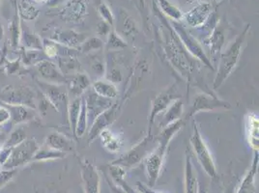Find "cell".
Wrapping results in <instances>:
<instances>
[{
    "label": "cell",
    "mask_w": 259,
    "mask_h": 193,
    "mask_svg": "<svg viewBox=\"0 0 259 193\" xmlns=\"http://www.w3.org/2000/svg\"><path fill=\"white\" fill-rule=\"evenodd\" d=\"M36 2H39V3H54V2H57V0H35Z\"/></svg>",
    "instance_id": "obj_41"
},
{
    "label": "cell",
    "mask_w": 259,
    "mask_h": 193,
    "mask_svg": "<svg viewBox=\"0 0 259 193\" xmlns=\"http://www.w3.org/2000/svg\"><path fill=\"white\" fill-rule=\"evenodd\" d=\"M82 178L85 183L87 193H99V174L92 163L88 161L82 162Z\"/></svg>",
    "instance_id": "obj_15"
},
{
    "label": "cell",
    "mask_w": 259,
    "mask_h": 193,
    "mask_svg": "<svg viewBox=\"0 0 259 193\" xmlns=\"http://www.w3.org/2000/svg\"><path fill=\"white\" fill-rule=\"evenodd\" d=\"M122 107L123 105L121 104V102H115L110 108L104 111L94 120L88 132L87 141L89 144H91L93 140L99 137L105 129H108V127L116 121V119L120 116Z\"/></svg>",
    "instance_id": "obj_7"
},
{
    "label": "cell",
    "mask_w": 259,
    "mask_h": 193,
    "mask_svg": "<svg viewBox=\"0 0 259 193\" xmlns=\"http://www.w3.org/2000/svg\"><path fill=\"white\" fill-rule=\"evenodd\" d=\"M38 9H36L33 5H30L29 3L25 2L22 3V7H21V14L23 18L31 20L34 19L37 15H38Z\"/></svg>",
    "instance_id": "obj_36"
},
{
    "label": "cell",
    "mask_w": 259,
    "mask_h": 193,
    "mask_svg": "<svg viewBox=\"0 0 259 193\" xmlns=\"http://www.w3.org/2000/svg\"><path fill=\"white\" fill-rule=\"evenodd\" d=\"M181 99V95L178 93L177 82L173 83L165 90L162 91L152 102L151 110L149 114V126L148 132H152V127L154 125L156 117L164 112L169 108L176 100Z\"/></svg>",
    "instance_id": "obj_6"
},
{
    "label": "cell",
    "mask_w": 259,
    "mask_h": 193,
    "mask_svg": "<svg viewBox=\"0 0 259 193\" xmlns=\"http://www.w3.org/2000/svg\"><path fill=\"white\" fill-rule=\"evenodd\" d=\"M164 115L160 123V128H165L166 126L172 124L174 122L181 119L184 112L183 102L181 99L176 100L172 105L164 111Z\"/></svg>",
    "instance_id": "obj_17"
},
{
    "label": "cell",
    "mask_w": 259,
    "mask_h": 193,
    "mask_svg": "<svg viewBox=\"0 0 259 193\" xmlns=\"http://www.w3.org/2000/svg\"><path fill=\"white\" fill-rule=\"evenodd\" d=\"M49 144L54 150L59 152L66 150L70 146V142L60 134H52L49 138Z\"/></svg>",
    "instance_id": "obj_33"
},
{
    "label": "cell",
    "mask_w": 259,
    "mask_h": 193,
    "mask_svg": "<svg viewBox=\"0 0 259 193\" xmlns=\"http://www.w3.org/2000/svg\"><path fill=\"white\" fill-rule=\"evenodd\" d=\"M231 105L219 99L212 93H200L194 98V103L186 118H191L201 111H212L217 109H231Z\"/></svg>",
    "instance_id": "obj_8"
},
{
    "label": "cell",
    "mask_w": 259,
    "mask_h": 193,
    "mask_svg": "<svg viewBox=\"0 0 259 193\" xmlns=\"http://www.w3.org/2000/svg\"><path fill=\"white\" fill-rule=\"evenodd\" d=\"M91 86V80L88 75L82 73L72 75L70 79V93L73 99H76L81 95L89 89Z\"/></svg>",
    "instance_id": "obj_16"
},
{
    "label": "cell",
    "mask_w": 259,
    "mask_h": 193,
    "mask_svg": "<svg viewBox=\"0 0 259 193\" xmlns=\"http://www.w3.org/2000/svg\"><path fill=\"white\" fill-rule=\"evenodd\" d=\"M185 177H186V189L187 193H197V180L194 172L192 158L189 152L186 154V164H185Z\"/></svg>",
    "instance_id": "obj_19"
},
{
    "label": "cell",
    "mask_w": 259,
    "mask_h": 193,
    "mask_svg": "<svg viewBox=\"0 0 259 193\" xmlns=\"http://www.w3.org/2000/svg\"><path fill=\"white\" fill-rule=\"evenodd\" d=\"M105 75H106L107 80L113 84L120 83L123 80V74H122L120 68H116V67L111 68V70H109L108 74H106Z\"/></svg>",
    "instance_id": "obj_35"
},
{
    "label": "cell",
    "mask_w": 259,
    "mask_h": 193,
    "mask_svg": "<svg viewBox=\"0 0 259 193\" xmlns=\"http://www.w3.org/2000/svg\"><path fill=\"white\" fill-rule=\"evenodd\" d=\"M161 21L165 23L164 31L162 33V50L166 59L170 64L178 71V73L186 77L188 80H191L193 73L195 71V59L189 56L188 52L185 50L183 44L180 42L176 33L174 32L169 22L165 19H162L159 13Z\"/></svg>",
    "instance_id": "obj_1"
},
{
    "label": "cell",
    "mask_w": 259,
    "mask_h": 193,
    "mask_svg": "<svg viewBox=\"0 0 259 193\" xmlns=\"http://www.w3.org/2000/svg\"><path fill=\"white\" fill-rule=\"evenodd\" d=\"M164 156L165 154L155 149L146 158V170H147L150 185H154V183L156 182L159 177V174L162 169Z\"/></svg>",
    "instance_id": "obj_14"
},
{
    "label": "cell",
    "mask_w": 259,
    "mask_h": 193,
    "mask_svg": "<svg viewBox=\"0 0 259 193\" xmlns=\"http://www.w3.org/2000/svg\"><path fill=\"white\" fill-rule=\"evenodd\" d=\"M184 120L180 119L172 124L166 126L165 128H162V131L155 137L157 142L156 149L163 154H166V151L168 149V146L173 139V137L178 133L179 130L183 128Z\"/></svg>",
    "instance_id": "obj_12"
},
{
    "label": "cell",
    "mask_w": 259,
    "mask_h": 193,
    "mask_svg": "<svg viewBox=\"0 0 259 193\" xmlns=\"http://www.w3.org/2000/svg\"><path fill=\"white\" fill-rule=\"evenodd\" d=\"M79 47L81 53L89 55V54L102 52L105 49V43L102 39L98 37H90V38H87L83 41V43L80 44Z\"/></svg>",
    "instance_id": "obj_26"
},
{
    "label": "cell",
    "mask_w": 259,
    "mask_h": 193,
    "mask_svg": "<svg viewBox=\"0 0 259 193\" xmlns=\"http://www.w3.org/2000/svg\"><path fill=\"white\" fill-rule=\"evenodd\" d=\"M128 46L127 42L115 30H111L108 35V42L105 44V49L108 52H119Z\"/></svg>",
    "instance_id": "obj_25"
},
{
    "label": "cell",
    "mask_w": 259,
    "mask_h": 193,
    "mask_svg": "<svg viewBox=\"0 0 259 193\" xmlns=\"http://www.w3.org/2000/svg\"><path fill=\"white\" fill-rule=\"evenodd\" d=\"M249 128V142L253 144L254 151H258V118L256 116H251L248 119Z\"/></svg>",
    "instance_id": "obj_32"
},
{
    "label": "cell",
    "mask_w": 259,
    "mask_h": 193,
    "mask_svg": "<svg viewBox=\"0 0 259 193\" xmlns=\"http://www.w3.org/2000/svg\"><path fill=\"white\" fill-rule=\"evenodd\" d=\"M158 3L162 9V13L169 17L174 22L180 21L183 18V14L169 0H158Z\"/></svg>",
    "instance_id": "obj_30"
},
{
    "label": "cell",
    "mask_w": 259,
    "mask_h": 193,
    "mask_svg": "<svg viewBox=\"0 0 259 193\" xmlns=\"http://www.w3.org/2000/svg\"><path fill=\"white\" fill-rule=\"evenodd\" d=\"M92 89L99 96L109 100H115L119 95L117 87L107 79H98L93 83Z\"/></svg>",
    "instance_id": "obj_18"
},
{
    "label": "cell",
    "mask_w": 259,
    "mask_h": 193,
    "mask_svg": "<svg viewBox=\"0 0 259 193\" xmlns=\"http://www.w3.org/2000/svg\"><path fill=\"white\" fill-rule=\"evenodd\" d=\"M59 67L63 75H74L81 73V65L76 57H61Z\"/></svg>",
    "instance_id": "obj_23"
},
{
    "label": "cell",
    "mask_w": 259,
    "mask_h": 193,
    "mask_svg": "<svg viewBox=\"0 0 259 193\" xmlns=\"http://www.w3.org/2000/svg\"><path fill=\"white\" fill-rule=\"evenodd\" d=\"M99 53L89 54V56L92 57L90 59L89 67H90L91 72L101 79V77H103V76H105V75H106L107 66H106L104 59L102 58V56L99 54Z\"/></svg>",
    "instance_id": "obj_29"
},
{
    "label": "cell",
    "mask_w": 259,
    "mask_h": 193,
    "mask_svg": "<svg viewBox=\"0 0 259 193\" xmlns=\"http://www.w3.org/2000/svg\"><path fill=\"white\" fill-rule=\"evenodd\" d=\"M87 38L82 36V34L76 33L73 30H65L57 34V41L59 43H63L69 47H76L80 46V44L83 43V41Z\"/></svg>",
    "instance_id": "obj_21"
},
{
    "label": "cell",
    "mask_w": 259,
    "mask_h": 193,
    "mask_svg": "<svg viewBox=\"0 0 259 193\" xmlns=\"http://www.w3.org/2000/svg\"><path fill=\"white\" fill-rule=\"evenodd\" d=\"M81 101H82V96L73 99L69 106V120H70L71 129L73 130L74 135L76 132V122H77V118L81 108Z\"/></svg>",
    "instance_id": "obj_31"
},
{
    "label": "cell",
    "mask_w": 259,
    "mask_h": 193,
    "mask_svg": "<svg viewBox=\"0 0 259 193\" xmlns=\"http://www.w3.org/2000/svg\"><path fill=\"white\" fill-rule=\"evenodd\" d=\"M212 14L211 4L201 1L197 5H195L193 9H191L183 18L189 26L191 27H201L205 24Z\"/></svg>",
    "instance_id": "obj_10"
},
{
    "label": "cell",
    "mask_w": 259,
    "mask_h": 193,
    "mask_svg": "<svg viewBox=\"0 0 259 193\" xmlns=\"http://www.w3.org/2000/svg\"><path fill=\"white\" fill-rule=\"evenodd\" d=\"M135 3H136V6L142 11L143 9H144V7H145V5H144V0H133Z\"/></svg>",
    "instance_id": "obj_40"
},
{
    "label": "cell",
    "mask_w": 259,
    "mask_h": 193,
    "mask_svg": "<svg viewBox=\"0 0 259 193\" xmlns=\"http://www.w3.org/2000/svg\"><path fill=\"white\" fill-rule=\"evenodd\" d=\"M250 26H247L246 29L239 34L236 39L230 43L227 49L221 53L219 58V65L217 69L216 76L213 82V89L217 90L225 83V81L232 74L240 60V56L243 51V46L246 42L248 30Z\"/></svg>",
    "instance_id": "obj_2"
},
{
    "label": "cell",
    "mask_w": 259,
    "mask_h": 193,
    "mask_svg": "<svg viewBox=\"0 0 259 193\" xmlns=\"http://www.w3.org/2000/svg\"><path fill=\"white\" fill-rule=\"evenodd\" d=\"M97 11L102 18V21L107 22L110 26L114 25V16L108 4L105 2H101L97 7Z\"/></svg>",
    "instance_id": "obj_34"
},
{
    "label": "cell",
    "mask_w": 259,
    "mask_h": 193,
    "mask_svg": "<svg viewBox=\"0 0 259 193\" xmlns=\"http://www.w3.org/2000/svg\"><path fill=\"white\" fill-rule=\"evenodd\" d=\"M41 73L44 75L45 78H47L48 80L51 81H55V82H60L63 83L66 81L64 75H62V73H60L56 66L51 63V62H44L41 65Z\"/></svg>",
    "instance_id": "obj_24"
},
{
    "label": "cell",
    "mask_w": 259,
    "mask_h": 193,
    "mask_svg": "<svg viewBox=\"0 0 259 193\" xmlns=\"http://www.w3.org/2000/svg\"><path fill=\"white\" fill-rule=\"evenodd\" d=\"M83 98L87 103L88 124L89 122L92 124L100 114H102L114 104L112 100L99 96L93 91V89L87 91V96Z\"/></svg>",
    "instance_id": "obj_9"
},
{
    "label": "cell",
    "mask_w": 259,
    "mask_h": 193,
    "mask_svg": "<svg viewBox=\"0 0 259 193\" xmlns=\"http://www.w3.org/2000/svg\"><path fill=\"white\" fill-rule=\"evenodd\" d=\"M226 41V36L223 28L217 23L215 28L209 36H207L204 39V43H206L209 49H210V54H211V62L214 66V63L218 61V56L220 57V54L222 53L223 46L225 44Z\"/></svg>",
    "instance_id": "obj_13"
},
{
    "label": "cell",
    "mask_w": 259,
    "mask_h": 193,
    "mask_svg": "<svg viewBox=\"0 0 259 193\" xmlns=\"http://www.w3.org/2000/svg\"><path fill=\"white\" fill-rule=\"evenodd\" d=\"M46 51H47V54L50 57H54L57 54V49H56V45L54 43H50L49 45H47Z\"/></svg>",
    "instance_id": "obj_38"
},
{
    "label": "cell",
    "mask_w": 259,
    "mask_h": 193,
    "mask_svg": "<svg viewBox=\"0 0 259 193\" xmlns=\"http://www.w3.org/2000/svg\"><path fill=\"white\" fill-rule=\"evenodd\" d=\"M100 137L102 139V142L105 146V148L111 153H116L120 150L121 148V141L119 140L118 137H115L110 131L109 129H105L101 134Z\"/></svg>",
    "instance_id": "obj_28"
},
{
    "label": "cell",
    "mask_w": 259,
    "mask_h": 193,
    "mask_svg": "<svg viewBox=\"0 0 259 193\" xmlns=\"http://www.w3.org/2000/svg\"><path fill=\"white\" fill-rule=\"evenodd\" d=\"M87 127H88V116H87V103H85L84 98L82 96L80 112H79L77 122H76L75 136L77 138H80L87 132Z\"/></svg>",
    "instance_id": "obj_27"
},
{
    "label": "cell",
    "mask_w": 259,
    "mask_h": 193,
    "mask_svg": "<svg viewBox=\"0 0 259 193\" xmlns=\"http://www.w3.org/2000/svg\"><path fill=\"white\" fill-rule=\"evenodd\" d=\"M170 25L172 26L174 32L176 33L177 37L179 38L180 42L183 44L188 54H191L194 59L200 61L207 68L211 69L212 71H215V67L212 64L210 58L206 55L202 45L194 38V36L179 22L173 21L170 23Z\"/></svg>",
    "instance_id": "obj_4"
},
{
    "label": "cell",
    "mask_w": 259,
    "mask_h": 193,
    "mask_svg": "<svg viewBox=\"0 0 259 193\" xmlns=\"http://www.w3.org/2000/svg\"><path fill=\"white\" fill-rule=\"evenodd\" d=\"M157 147V142L152 132H147L146 136L126 154L111 162L125 168H132L146 159Z\"/></svg>",
    "instance_id": "obj_3"
},
{
    "label": "cell",
    "mask_w": 259,
    "mask_h": 193,
    "mask_svg": "<svg viewBox=\"0 0 259 193\" xmlns=\"http://www.w3.org/2000/svg\"><path fill=\"white\" fill-rule=\"evenodd\" d=\"M257 165H258V151H254V156H253V161H252V165L251 168L248 172L247 176L245 177L244 181L242 182L241 187L239 189L238 193H252L253 192V183H254V176L257 170Z\"/></svg>",
    "instance_id": "obj_22"
},
{
    "label": "cell",
    "mask_w": 259,
    "mask_h": 193,
    "mask_svg": "<svg viewBox=\"0 0 259 193\" xmlns=\"http://www.w3.org/2000/svg\"><path fill=\"white\" fill-rule=\"evenodd\" d=\"M117 27L121 34L127 37L134 36L135 34L138 33V26L136 22L132 19V17L127 13V11L123 9L120 12V20H119Z\"/></svg>",
    "instance_id": "obj_20"
},
{
    "label": "cell",
    "mask_w": 259,
    "mask_h": 193,
    "mask_svg": "<svg viewBox=\"0 0 259 193\" xmlns=\"http://www.w3.org/2000/svg\"><path fill=\"white\" fill-rule=\"evenodd\" d=\"M87 15V5L84 0H68L60 11V16L65 22H81Z\"/></svg>",
    "instance_id": "obj_11"
},
{
    "label": "cell",
    "mask_w": 259,
    "mask_h": 193,
    "mask_svg": "<svg viewBox=\"0 0 259 193\" xmlns=\"http://www.w3.org/2000/svg\"><path fill=\"white\" fill-rule=\"evenodd\" d=\"M138 188H139L142 193H157L151 190L150 188H148L147 186H145V185L141 184V183H138Z\"/></svg>",
    "instance_id": "obj_39"
},
{
    "label": "cell",
    "mask_w": 259,
    "mask_h": 193,
    "mask_svg": "<svg viewBox=\"0 0 259 193\" xmlns=\"http://www.w3.org/2000/svg\"><path fill=\"white\" fill-rule=\"evenodd\" d=\"M191 144L193 146L194 155L196 156L197 161H199L201 166L204 168L206 173L210 177H216L217 169L215 162L204 140L202 138L198 126L194 121L193 122V134L191 136Z\"/></svg>",
    "instance_id": "obj_5"
},
{
    "label": "cell",
    "mask_w": 259,
    "mask_h": 193,
    "mask_svg": "<svg viewBox=\"0 0 259 193\" xmlns=\"http://www.w3.org/2000/svg\"><path fill=\"white\" fill-rule=\"evenodd\" d=\"M111 31L110 25L104 21L99 22L97 25V33L99 35L103 36H108L109 32Z\"/></svg>",
    "instance_id": "obj_37"
}]
</instances>
